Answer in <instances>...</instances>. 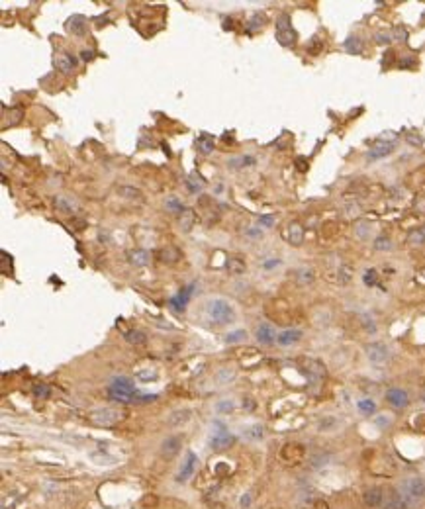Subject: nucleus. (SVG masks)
<instances>
[{
  "instance_id": "21",
  "label": "nucleus",
  "mask_w": 425,
  "mask_h": 509,
  "mask_svg": "<svg viewBox=\"0 0 425 509\" xmlns=\"http://www.w3.org/2000/svg\"><path fill=\"white\" fill-rule=\"evenodd\" d=\"M67 30L73 33V35H84L86 30H88V24H86V18L84 16H73L69 18V22H67Z\"/></svg>"
},
{
  "instance_id": "41",
  "label": "nucleus",
  "mask_w": 425,
  "mask_h": 509,
  "mask_svg": "<svg viewBox=\"0 0 425 509\" xmlns=\"http://www.w3.org/2000/svg\"><path fill=\"white\" fill-rule=\"evenodd\" d=\"M262 427L261 425H253V427H249L245 431V437L247 439H253V441H259V439H262Z\"/></svg>"
},
{
  "instance_id": "46",
  "label": "nucleus",
  "mask_w": 425,
  "mask_h": 509,
  "mask_svg": "<svg viewBox=\"0 0 425 509\" xmlns=\"http://www.w3.org/2000/svg\"><path fill=\"white\" fill-rule=\"evenodd\" d=\"M406 141H408L409 145H413V147H419V145L423 143V137L411 132V133H406Z\"/></svg>"
},
{
  "instance_id": "34",
  "label": "nucleus",
  "mask_w": 425,
  "mask_h": 509,
  "mask_svg": "<svg viewBox=\"0 0 425 509\" xmlns=\"http://www.w3.org/2000/svg\"><path fill=\"white\" fill-rule=\"evenodd\" d=\"M126 341L131 343V345H141V343H145V333H143V331H137V329L126 331Z\"/></svg>"
},
{
  "instance_id": "14",
  "label": "nucleus",
  "mask_w": 425,
  "mask_h": 509,
  "mask_svg": "<svg viewBox=\"0 0 425 509\" xmlns=\"http://www.w3.org/2000/svg\"><path fill=\"white\" fill-rule=\"evenodd\" d=\"M394 151V143L392 141H378L375 147L370 149L368 153H366V159L368 161H376V159H384V157H388L390 153Z\"/></svg>"
},
{
  "instance_id": "15",
  "label": "nucleus",
  "mask_w": 425,
  "mask_h": 509,
  "mask_svg": "<svg viewBox=\"0 0 425 509\" xmlns=\"http://www.w3.org/2000/svg\"><path fill=\"white\" fill-rule=\"evenodd\" d=\"M233 443H235V437L231 433H228V431H218L210 439V446H212L214 450H224V448L231 446Z\"/></svg>"
},
{
  "instance_id": "32",
  "label": "nucleus",
  "mask_w": 425,
  "mask_h": 509,
  "mask_svg": "<svg viewBox=\"0 0 425 509\" xmlns=\"http://www.w3.org/2000/svg\"><path fill=\"white\" fill-rule=\"evenodd\" d=\"M353 278V266L351 264H339V268H337V282L339 284H349Z\"/></svg>"
},
{
  "instance_id": "27",
  "label": "nucleus",
  "mask_w": 425,
  "mask_h": 509,
  "mask_svg": "<svg viewBox=\"0 0 425 509\" xmlns=\"http://www.w3.org/2000/svg\"><path fill=\"white\" fill-rule=\"evenodd\" d=\"M190 413L192 411L190 410H177V411H173L171 415H169V425L171 427H182L188 419H190Z\"/></svg>"
},
{
  "instance_id": "40",
  "label": "nucleus",
  "mask_w": 425,
  "mask_h": 509,
  "mask_svg": "<svg viewBox=\"0 0 425 509\" xmlns=\"http://www.w3.org/2000/svg\"><path fill=\"white\" fill-rule=\"evenodd\" d=\"M355 233H357V237H360V239H366V237L370 235V223H366V221H359V223H357V228H355Z\"/></svg>"
},
{
  "instance_id": "19",
  "label": "nucleus",
  "mask_w": 425,
  "mask_h": 509,
  "mask_svg": "<svg viewBox=\"0 0 425 509\" xmlns=\"http://www.w3.org/2000/svg\"><path fill=\"white\" fill-rule=\"evenodd\" d=\"M362 497H364V503L368 505V507H380L382 505V499H384V490L382 488H368L366 492L362 493Z\"/></svg>"
},
{
  "instance_id": "18",
  "label": "nucleus",
  "mask_w": 425,
  "mask_h": 509,
  "mask_svg": "<svg viewBox=\"0 0 425 509\" xmlns=\"http://www.w3.org/2000/svg\"><path fill=\"white\" fill-rule=\"evenodd\" d=\"M300 339H302V331H300V329H286V331H280V333H278L277 343L282 347H290V345H296Z\"/></svg>"
},
{
  "instance_id": "36",
  "label": "nucleus",
  "mask_w": 425,
  "mask_h": 509,
  "mask_svg": "<svg viewBox=\"0 0 425 509\" xmlns=\"http://www.w3.org/2000/svg\"><path fill=\"white\" fill-rule=\"evenodd\" d=\"M186 184H188V188H190V192H192V194H198V192H200V190L204 188V181H202V177H200V175H196V173L188 177Z\"/></svg>"
},
{
  "instance_id": "39",
  "label": "nucleus",
  "mask_w": 425,
  "mask_h": 509,
  "mask_svg": "<svg viewBox=\"0 0 425 509\" xmlns=\"http://www.w3.org/2000/svg\"><path fill=\"white\" fill-rule=\"evenodd\" d=\"M324 49V41L320 37H311V41L308 43V53L310 55H320Z\"/></svg>"
},
{
  "instance_id": "20",
  "label": "nucleus",
  "mask_w": 425,
  "mask_h": 509,
  "mask_svg": "<svg viewBox=\"0 0 425 509\" xmlns=\"http://www.w3.org/2000/svg\"><path fill=\"white\" fill-rule=\"evenodd\" d=\"M75 59L69 55V53H57L55 55V59H53V65H55V69L57 71H61V73H71L73 69H75Z\"/></svg>"
},
{
  "instance_id": "48",
  "label": "nucleus",
  "mask_w": 425,
  "mask_h": 509,
  "mask_svg": "<svg viewBox=\"0 0 425 509\" xmlns=\"http://www.w3.org/2000/svg\"><path fill=\"white\" fill-rule=\"evenodd\" d=\"M257 221H259V225H261V228H267V230H269V228H273V225H275V215H259V219H257Z\"/></svg>"
},
{
  "instance_id": "47",
  "label": "nucleus",
  "mask_w": 425,
  "mask_h": 509,
  "mask_svg": "<svg viewBox=\"0 0 425 509\" xmlns=\"http://www.w3.org/2000/svg\"><path fill=\"white\" fill-rule=\"evenodd\" d=\"M167 208H171V210H175V212H179V214L184 210V206L179 202V198H175V196H171L167 200Z\"/></svg>"
},
{
  "instance_id": "7",
  "label": "nucleus",
  "mask_w": 425,
  "mask_h": 509,
  "mask_svg": "<svg viewBox=\"0 0 425 509\" xmlns=\"http://www.w3.org/2000/svg\"><path fill=\"white\" fill-rule=\"evenodd\" d=\"M196 466H198V457L194 455V453H188V455H186V460L182 462L179 474H177V482H179V484L188 482V480L192 478V474H194Z\"/></svg>"
},
{
  "instance_id": "28",
  "label": "nucleus",
  "mask_w": 425,
  "mask_h": 509,
  "mask_svg": "<svg viewBox=\"0 0 425 509\" xmlns=\"http://www.w3.org/2000/svg\"><path fill=\"white\" fill-rule=\"evenodd\" d=\"M264 22H267V18H264V14H261V12H255L253 16L249 18V22H247L245 30H247V32H249V33L259 32V30H262Z\"/></svg>"
},
{
  "instance_id": "10",
  "label": "nucleus",
  "mask_w": 425,
  "mask_h": 509,
  "mask_svg": "<svg viewBox=\"0 0 425 509\" xmlns=\"http://www.w3.org/2000/svg\"><path fill=\"white\" fill-rule=\"evenodd\" d=\"M382 509H408L406 499L402 497V493L398 490H388L384 492V499H382Z\"/></svg>"
},
{
  "instance_id": "52",
  "label": "nucleus",
  "mask_w": 425,
  "mask_h": 509,
  "mask_svg": "<svg viewBox=\"0 0 425 509\" xmlns=\"http://www.w3.org/2000/svg\"><path fill=\"white\" fill-rule=\"evenodd\" d=\"M280 263H282L280 259H271V261H264V263H262V268H267V270H269V268H275V266H278Z\"/></svg>"
},
{
  "instance_id": "30",
  "label": "nucleus",
  "mask_w": 425,
  "mask_h": 509,
  "mask_svg": "<svg viewBox=\"0 0 425 509\" xmlns=\"http://www.w3.org/2000/svg\"><path fill=\"white\" fill-rule=\"evenodd\" d=\"M255 163H257L255 157H251V155H239V157L229 159L228 166H231V168H243V166H253Z\"/></svg>"
},
{
  "instance_id": "9",
  "label": "nucleus",
  "mask_w": 425,
  "mask_h": 509,
  "mask_svg": "<svg viewBox=\"0 0 425 509\" xmlns=\"http://www.w3.org/2000/svg\"><path fill=\"white\" fill-rule=\"evenodd\" d=\"M386 402L396 408V410H404L406 406L409 404V395L406 390H402V388H390L388 392H386Z\"/></svg>"
},
{
  "instance_id": "29",
  "label": "nucleus",
  "mask_w": 425,
  "mask_h": 509,
  "mask_svg": "<svg viewBox=\"0 0 425 509\" xmlns=\"http://www.w3.org/2000/svg\"><path fill=\"white\" fill-rule=\"evenodd\" d=\"M196 149H198V153L200 155H210L214 151V137H210V135H200L196 139Z\"/></svg>"
},
{
  "instance_id": "38",
  "label": "nucleus",
  "mask_w": 425,
  "mask_h": 509,
  "mask_svg": "<svg viewBox=\"0 0 425 509\" xmlns=\"http://www.w3.org/2000/svg\"><path fill=\"white\" fill-rule=\"evenodd\" d=\"M357 408H359L362 413H366V415H370V413H375L376 411V404L375 400H359V404H357Z\"/></svg>"
},
{
  "instance_id": "31",
  "label": "nucleus",
  "mask_w": 425,
  "mask_h": 509,
  "mask_svg": "<svg viewBox=\"0 0 425 509\" xmlns=\"http://www.w3.org/2000/svg\"><path fill=\"white\" fill-rule=\"evenodd\" d=\"M118 194L122 198H128V200H137V202H143V194H141V190H137V188H131V186H120L118 188Z\"/></svg>"
},
{
  "instance_id": "53",
  "label": "nucleus",
  "mask_w": 425,
  "mask_h": 509,
  "mask_svg": "<svg viewBox=\"0 0 425 509\" xmlns=\"http://www.w3.org/2000/svg\"><path fill=\"white\" fill-rule=\"evenodd\" d=\"M415 278H417V282H421V284H425V268H421V270L417 272V276H415Z\"/></svg>"
},
{
  "instance_id": "37",
  "label": "nucleus",
  "mask_w": 425,
  "mask_h": 509,
  "mask_svg": "<svg viewBox=\"0 0 425 509\" xmlns=\"http://www.w3.org/2000/svg\"><path fill=\"white\" fill-rule=\"evenodd\" d=\"M243 339H247V333L243 331V329H239V331H231V333L226 335V343H228V345H235V343H239V341H243Z\"/></svg>"
},
{
  "instance_id": "16",
  "label": "nucleus",
  "mask_w": 425,
  "mask_h": 509,
  "mask_svg": "<svg viewBox=\"0 0 425 509\" xmlns=\"http://www.w3.org/2000/svg\"><path fill=\"white\" fill-rule=\"evenodd\" d=\"M157 259H159L161 263L173 264V263H177L179 259H182V253H180V249H177V247L167 245V247H161V249L157 251Z\"/></svg>"
},
{
  "instance_id": "6",
  "label": "nucleus",
  "mask_w": 425,
  "mask_h": 509,
  "mask_svg": "<svg viewBox=\"0 0 425 509\" xmlns=\"http://www.w3.org/2000/svg\"><path fill=\"white\" fill-rule=\"evenodd\" d=\"M364 351H366L368 361L375 362V364H384L390 359V351L384 343H370V345H366Z\"/></svg>"
},
{
  "instance_id": "8",
  "label": "nucleus",
  "mask_w": 425,
  "mask_h": 509,
  "mask_svg": "<svg viewBox=\"0 0 425 509\" xmlns=\"http://www.w3.org/2000/svg\"><path fill=\"white\" fill-rule=\"evenodd\" d=\"M180 446H182V437L179 435H171L167 437L163 443H161V457L163 459H173L180 453Z\"/></svg>"
},
{
  "instance_id": "5",
  "label": "nucleus",
  "mask_w": 425,
  "mask_h": 509,
  "mask_svg": "<svg viewBox=\"0 0 425 509\" xmlns=\"http://www.w3.org/2000/svg\"><path fill=\"white\" fill-rule=\"evenodd\" d=\"M122 419V411L114 410V408H100V410L92 411V421L98 423V425H104V427H110Z\"/></svg>"
},
{
  "instance_id": "35",
  "label": "nucleus",
  "mask_w": 425,
  "mask_h": 509,
  "mask_svg": "<svg viewBox=\"0 0 425 509\" xmlns=\"http://www.w3.org/2000/svg\"><path fill=\"white\" fill-rule=\"evenodd\" d=\"M373 247H375V251H390L394 245L392 239L388 235H378L375 239V243H373Z\"/></svg>"
},
{
  "instance_id": "23",
  "label": "nucleus",
  "mask_w": 425,
  "mask_h": 509,
  "mask_svg": "<svg viewBox=\"0 0 425 509\" xmlns=\"http://www.w3.org/2000/svg\"><path fill=\"white\" fill-rule=\"evenodd\" d=\"M226 266H228L229 274H233V276H241L247 270V264L241 257H229L226 261Z\"/></svg>"
},
{
  "instance_id": "45",
  "label": "nucleus",
  "mask_w": 425,
  "mask_h": 509,
  "mask_svg": "<svg viewBox=\"0 0 425 509\" xmlns=\"http://www.w3.org/2000/svg\"><path fill=\"white\" fill-rule=\"evenodd\" d=\"M33 395L39 398V400H45V398H49V388H47L45 384H37V386L33 388Z\"/></svg>"
},
{
  "instance_id": "51",
  "label": "nucleus",
  "mask_w": 425,
  "mask_h": 509,
  "mask_svg": "<svg viewBox=\"0 0 425 509\" xmlns=\"http://www.w3.org/2000/svg\"><path fill=\"white\" fill-rule=\"evenodd\" d=\"M218 410H220V411H231V410H233V402H231V400L220 402V404H218Z\"/></svg>"
},
{
  "instance_id": "24",
  "label": "nucleus",
  "mask_w": 425,
  "mask_h": 509,
  "mask_svg": "<svg viewBox=\"0 0 425 509\" xmlns=\"http://www.w3.org/2000/svg\"><path fill=\"white\" fill-rule=\"evenodd\" d=\"M192 288H194V286H188V288H184L179 296L171 298V304H173L175 310L184 312V308H186V304H188V300H190V296H192Z\"/></svg>"
},
{
  "instance_id": "50",
  "label": "nucleus",
  "mask_w": 425,
  "mask_h": 509,
  "mask_svg": "<svg viewBox=\"0 0 425 509\" xmlns=\"http://www.w3.org/2000/svg\"><path fill=\"white\" fill-rule=\"evenodd\" d=\"M345 210H347V215H359L360 214V206L359 204H349V206H345Z\"/></svg>"
},
{
  "instance_id": "22",
  "label": "nucleus",
  "mask_w": 425,
  "mask_h": 509,
  "mask_svg": "<svg viewBox=\"0 0 425 509\" xmlns=\"http://www.w3.org/2000/svg\"><path fill=\"white\" fill-rule=\"evenodd\" d=\"M149 259H151V255L145 249H133V251L128 253V261L133 266H145L149 263Z\"/></svg>"
},
{
  "instance_id": "43",
  "label": "nucleus",
  "mask_w": 425,
  "mask_h": 509,
  "mask_svg": "<svg viewBox=\"0 0 425 509\" xmlns=\"http://www.w3.org/2000/svg\"><path fill=\"white\" fill-rule=\"evenodd\" d=\"M362 280H364L366 286H375L376 282H378V272H376L375 268H368V270L362 274Z\"/></svg>"
},
{
  "instance_id": "1",
  "label": "nucleus",
  "mask_w": 425,
  "mask_h": 509,
  "mask_svg": "<svg viewBox=\"0 0 425 509\" xmlns=\"http://www.w3.org/2000/svg\"><path fill=\"white\" fill-rule=\"evenodd\" d=\"M398 492L406 499L408 507H417L425 501V480L423 478H406L398 486Z\"/></svg>"
},
{
  "instance_id": "12",
  "label": "nucleus",
  "mask_w": 425,
  "mask_h": 509,
  "mask_svg": "<svg viewBox=\"0 0 425 509\" xmlns=\"http://www.w3.org/2000/svg\"><path fill=\"white\" fill-rule=\"evenodd\" d=\"M284 237H286V241H288L290 245L300 247L304 243V228H302L298 221H292V223H288Z\"/></svg>"
},
{
  "instance_id": "26",
  "label": "nucleus",
  "mask_w": 425,
  "mask_h": 509,
  "mask_svg": "<svg viewBox=\"0 0 425 509\" xmlns=\"http://www.w3.org/2000/svg\"><path fill=\"white\" fill-rule=\"evenodd\" d=\"M343 49L349 53V55H360L364 45H362V39L357 37V35H351L343 41Z\"/></svg>"
},
{
  "instance_id": "17",
  "label": "nucleus",
  "mask_w": 425,
  "mask_h": 509,
  "mask_svg": "<svg viewBox=\"0 0 425 509\" xmlns=\"http://www.w3.org/2000/svg\"><path fill=\"white\" fill-rule=\"evenodd\" d=\"M196 223V212L190 210V208H184L182 212L179 214V228L182 233H190L192 228Z\"/></svg>"
},
{
  "instance_id": "2",
  "label": "nucleus",
  "mask_w": 425,
  "mask_h": 509,
  "mask_svg": "<svg viewBox=\"0 0 425 509\" xmlns=\"http://www.w3.org/2000/svg\"><path fill=\"white\" fill-rule=\"evenodd\" d=\"M206 313H208V317H210L212 321H216L218 325L235 321V310H233V306L229 304L228 300H224V298H214V300H210V302L206 304Z\"/></svg>"
},
{
  "instance_id": "42",
  "label": "nucleus",
  "mask_w": 425,
  "mask_h": 509,
  "mask_svg": "<svg viewBox=\"0 0 425 509\" xmlns=\"http://www.w3.org/2000/svg\"><path fill=\"white\" fill-rule=\"evenodd\" d=\"M392 32H376L375 33V41L378 45H388L392 41Z\"/></svg>"
},
{
  "instance_id": "3",
  "label": "nucleus",
  "mask_w": 425,
  "mask_h": 509,
  "mask_svg": "<svg viewBox=\"0 0 425 509\" xmlns=\"http://www.w3.org/2000/svg\"><path fill=\"white\" fill-rule=\"evenodd\" d=\"M275 30H277V41L282 47H292V45H296L298 33H296V30L292 28V18H290V14L282 12V14L277 18Z\"/></svg>"
},
{
  "instance_id": "11",
  "label": "nucleus",
  "mask_w": 425,
  "mask_h": 509,
  "mask_svg": "<svg viewBox=\"0 0 425 509\" xmlns=\"http://www.w3.org/2000/svg\"><path fill=\"white\" fill-rule=\"evenodd\" d=\"M277 331L275 327L271 325V323H261L259 327H257V341L261 343V345H275V341H277Z\"/></svg>"
},
{
  "instance_id": "4",
  "label": "nucleus",
  "mask_w": 425,
  "mask_h": 509,
  "mask_svg": "<svg viewBox=\"0 0 425 509\" xmlns=\"http://www.w3.org/2000/svg\"><path fill=\"white\" fill-rule=\"evenodd\" d=\"M108 395H110V400H114V402L128 404V402L133 400V395H135V384L126 376L114 378L112 384H110V388H108Z\"/></svg>"
},
{
  "instance_id": "44",
  "label": "nucleus",
  "mask_w": 425,
  "mask_h": 509,
  "mask_svg": "<svg viewBox=\"0 0 425 509\" xmlns=\"http://www.w3.org/2000/svg\"><path fill=\"white\" fill-rule=\"evenodd\" d=\"M392 37L396 41H406V39H408V30H406L404 26H394Z\"/></svg>"
},
{
  "instance_id": "13",
  "label": "nucleus",
  "mask_w": 425,
  "mask_h": 509,
  "mask_svg": "<svg viewBox=\"0 0 425 509\" xmlns=\"http://www.w3.org/2000/svg\"><path fill=\"white\" fill-rule=\"evenodd\" d=\"M53 204H55V208H57L61 214H77V212H79V204H77L71 196H65V194L55 196Z\"/></svg>"
},
{
  "instance_id": "54",
  "label": "nucleus",
  "mask_w": 425,
  "mask_h": 509,
  "mask_svg": "<svg viewBox=\"0 0 425 509\" xmlns=\"http://www.w3.org/2000/svg\"><path fill=\"white\" fill-rule=\"evenodd\" d=\"M81 55H82V59H84V61H88V59H92V57H94V53H92V51H82Z\"/></svg>"
},
{
  "instance_id": "33",
  "label": "nucleus",
  "mask_w": 425,
  "mask_h": 509,
  "mask_svg": "<svg viewBox=\"0 0 425 509\" xmlns=\"http://www.w3.org/2000/svg\"><path fill=\"white\" fill-rule=\"evenodd\" d=\"M408 243L411 247H421L425 245V228L421 230H413L408 233Z\"/></svg>"
},
{
  "instance_id": "25",
  "label": "nucleus",
  "mask_w": 425,
  "mask_h": 509,
  "mask_svg": "<svg viewBox=\"0 0 425 509\" xmlns=\"http://www.w3.org/2000/svg\"><path fill=\"white\" fill-rule=\"evenodd\" d=\"M294 278L300 286H308V284H311L315 280V272L310 266H302V268H298L294 272Z\"/></svg>"
},
{
  "instance_id": "49",
  "label": "nucleus",
  "mask_w": 425,
  "mask_h": 509,
  "mask_svg": "<svg viewBox=\"0 0 425 509\" xmlns=\"http://www.w3.org/2000/svg\"><path fill=\"white\" fill-rule=\"evenodd\" d=\"M413 65H415V59H413L411 55H408V57H402V59L398 61V67H400V69H411Z\"/></svg>"
}]
</instances>
